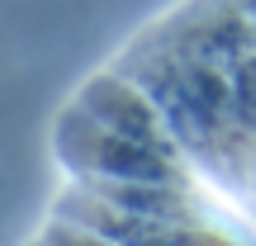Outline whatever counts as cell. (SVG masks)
<instances>
[{
  "label": "cell",
  "mask_w": 256,
  "mask_h": 246,
  "mask_svg": "<svg viewBox=\"0 0 256 246\" xmlns=\"http://www.w3.org/2000/svg\"><path fill=\"white\" fill-rule=\"evenodd\" d=\"M57 152L76 171V180H171V185H190L185 152L110 133V128L90 123L81 109H66L62 128H57Z\"/></svg>",
  "instance_id": "1"
},
{
  "label": "cell",
  "mask_w": 256,
  "mask_h": 246,
  "mask_svg": "<svg viewBox=\"0 0 256 246\" xmlns=\"http://www.w3.org/2000/svg\"><path fill=\"white\" fill-rule=\"evenodd\" d=\"M72 109H81L90 123L110 128V133H124V137H138V142H152V147H171L180 152V142L171 137V128L162 123L156 104L147 100V90L128 76H95L81 95H76Z\"/></svg>",
  "instance_id": "2"
}]
</instances>
